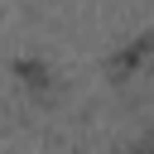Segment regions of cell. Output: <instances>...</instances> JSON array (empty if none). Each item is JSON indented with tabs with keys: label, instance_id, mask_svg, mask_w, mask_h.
I'll return each instance as SVG.
<instances>
[{
	"label": "cell",
	"instance_id": "6da1fadb",
	"mask_svg": "<svg viewBox=\"0 0 154 154\" xmlns=\"http://www.w3.org/2000/svg\"><path fill=\"white\" fill-rule=\"evenodd\" d=\"M144 154H154V144H149V149H144Z\"/></svg>",
	"mask_w": 154,
	"mask_h": 154
}]
</instances>
